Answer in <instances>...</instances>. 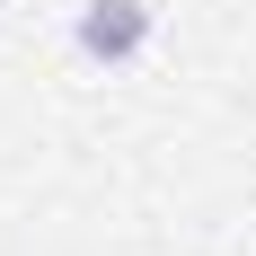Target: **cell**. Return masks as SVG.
I'll list each match as a JSON object with an SVG mask.
<instances>
[{
	"mask_svg": "<svg viewBox=\"0 0 256 256\" xmlns=\"http://www.w3.org/2000/svg\"><path fill=\"white\" fill-rule=\"evenodd\" d=\"M150 0H88L71 18V44L88 53V62H106V71H124V62H142V44H150Z\"/></svg>",
	"mask_w": 256,
	"mask_h": 256,
	"instance_id": "6da1fadb",
	"label": "cell"
}]
</instances>
